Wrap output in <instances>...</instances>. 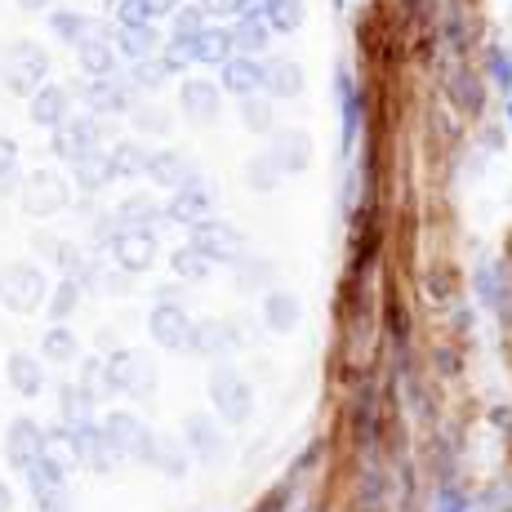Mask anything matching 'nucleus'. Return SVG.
Segmentation results:
<instances>
[{
	"label": "nucleus",
	"instance_id": "1",
	"mask_svg": "<svg viewBox=\"0 0 512 512\" xmlns=\"http://www.w3.org/2000/svg\"><path fill=\"white\" fill-rule=\"evenodd\" d=\"M49 299V281L36 263H5L0 268V303L9 312H36Z\"/></svg>",
	"mask_w": 512,
	"mask_h": 512
},
{
	"label": "nucleus",
	"instance_id": "16",
	"mask_svg": "<svg viewBox=\"0 0 512 512\" xmlns=\"http://www.w3.org/2000/svg\"><path fill=\"white\" fill-rule=\"evenodd\" d=\"M147 179L156 187H170V192H179V187L192 183V174H187V161L179 152H147Z\"/></svg>",
	"mask_w": 512,
	"mask_h": 512
},
{
	"label": "nucleus",
	"instance_id": "14",
	"mask_svg": "<svg viewBox=\"0 0 512 512\" xmlns=\"http://www.w3.org/2000/svg\"><path fill=\"white\" fill-rule=\"evenodd\" d=\"M223 90H232L236 98H250L263 90V58H250V54H232L223 63Z\"/></svg>",
	"mask_w": 512,
	"mask_h": 512
},
{
	"label": "nucleus",
	"instance_id": "31",
	"mask_svg": "<svg viewBox=\"0 0 512 512\" xmlns=\"http://www.w3.org/2000/svg\"><path fill=\"white\" fill-rule=\"evenodd\" d=\"M45 357L49 361H72L76 357V334L67 330V326H54V330H45Z\"/></svg>",
	"mask_w": 512,
	"mask_h": 512
},
{
	"label": "nucleus",
	"instance_id": "17",
	"mask_svg": "<svg viewBox=\"0 0 512 512\" xmlns=\"http://www.w3.org/2000/svg\"><path fill=\"white\" fill-rule=\"evenodd\" d=\"M76 54H81V72L90 76V81H107V76H121L116 72V49L107 36H94V41H85V45H76Z\"/></svg>",
	"mask_w": 512,
	"mask_h": 512
},
{
	"label": "nucleus",
	"instance_id": "5",
	"mask_svg": "<svg viewBox=\"0 0 512 512\" xmlns=\"http://www.w3.org/2000/svg\"><path fill=\"white\" fill-rule=\"evenodd\" d=\"M107 250L116 254L125 272H147L156 263V228H121Z\"/></svg>",
	"mask_w": 512,
	"mask_h": 512
},
{
	"label": "nucleus",
	"instance_id": "10",
	"mask_svg": "<svg viewBox=\"0 0 512 512\" xmlns=\"http://www.w3.org/2000/svg\"><path fill=\"white\" fill-rule=\"evenodd\" d=\"M85 103H90V112H98V116H121V112H130V103H134V85H125L121 76L90 81L85 85Z\"/></svg>",
	"mask_w": 512,
	"mask_h": 512
},
{
	"label": "nucleus",
	"instance_id": "34",
	"mask_svg": "<svg viewBox=\"0 0 512 512\" xmlns=\"http://www.w3.org/2000/svg\"><path fill=\"white\" fill-rule=\"evenodd\" d=\"M18 165V143L9 139V134H0V179H9Z\"/></svg>",
	"mask_w": 512,
	"mask_h": 512
},
{
	"label": "nucleus",
	"instance_id": "7",
	"mask_svg": "<svg viewBox=\"0 0 512 512\" xmlns=\"http://www.w3.org/2000/svg\"><path fill=\"white\" fill-rule=\"evenodd\" d=\"M210 397H214V406L223 410V419H232V423L250 419V410H254V392H250V383H245L241 374H228V370L214 374Z\"/></svg>",
	"mask_w": 512,
	"mask_h": 512
},
{
	"label": "nucleus",
	"instance_id": "23",
	"mask_svg": "<svg viewBox=\"0 0 512 512\" xmlns=\"http://www.w3.org/2000/svg\"><path fill=\"white\" fill-rule=\"evenodd\" d=\"M107 165H112V179H134V174L147 170V147L134 139L116 143L112 152H107Z\"/></svg>",
	"mask_w": 512,
	"mask_h": 512
},
{
	"label": "nucleus",
	"instance_id": "25",
	"mask_svg": "<svg viewBox=\"0 0 512 512\" xmlns=\"http://www.w3.org/2000/svg\"><path fill=\"white\" fill-rule=\"evenodd\" d=\"M152 45H156V27L147 23V27H116V54H125L130 63H139V58L152 54Z\"/></svg>",
	"mask_w": 512,
	"mask_h": 512
},
{
	"label": "nucleus",
	"instance_id": "21",
	"mask_svg": "<svg viewBox=\"0 0 512 512\" xmlns=\"http://www.w3.org/2000/svg\"><path fill=\"white\" fill-rule=\"evenodd\" d=\"M183 112L196 116V121H214L219 116V90L210 81H183Z\"/></svg>",
	"mask_w": 512,
	"mask_h": 512
},
{
	"label": "nucleus",
	"instance_id": "15",
	"mask_svg": "<svg viewBox=\"0 0 512 512\" xmlns=\"http://www.w3.org/2000/svg\"><path fill=\"white\" fill-rule=\"evenodd\" d=\"M250 18H259L268 32L290 36V32H299L303 27V0H254Z\"/></svg>",
	"mask_w": 512,
	"mask_h": 512
},
{
	"label": "nucleus",
	"instance_id": "38",
	"mask_svg": "<svg viewBox=\"0 0 512 512\" xmlns=\"http://www.w3.org/2000/svg\"><path fill=\"white\" fill-rule=\"evenodd\" d=\"M0 512H9V490L0 486Z\"/></svg>",
	"mask_w": 512,
	"mask_h": 512
},
{
	"label": "nucleus",
	"instance_id": "26",
	"mask_svg": "<svg viewBox=\"0 0 512 512\" xmlns=\"http://www.w3.org/2000/svg\"><path fill=\"white\" fill-rule=\"evenodd\" d=\"M263 317H268V326L272 330H294L299 326V299L294 294H285V290H277V294H268V303H263Z\"/></svg>",
	"mask_w": 512,
	"mask_h": 512
},
{
	"label": "nucleus",
	"instance_id": "8",
	"mask_svg": "<svg viewBox=\"0 0 512 512\" xmlns=\"http://www.w3.org/2000/svg\"><path fill=\"white\" fill-rule=\"evenodd\" d=\"M147 330H152V339L161 343V348L187 352V339H192V317H187L179 303H161V308H152Z\"/></svg>",
	"mask_w": 512,
	"mask_h": 512
},
{
	"label": "nucleus",
	"instance_id": "33",
	"mask_svg": "<svg viewBox=\"0 0 512 512\" xmlns=\"http://www.w3.org/2000/svg\"><path fill=\"white\" fill-rule=\"evenodd\" d=\"M152 18H147L143 0H116V27H147Z\"/></svg>",
	"mask_w": 512,
	"mask_h": 512
},
{
	"label": "nucleus",
	"instance_id": "3",
	"mask_svg": "<svg viewBox=\"0 0 512 512\" xmlns=\"http://www.w3.org/2000/svg\"><path fill=\"white\" fill-rule=\"evenodd\" d=\"M67 201H72V187L63 183V174L36 170L23 179V210L36 214V219H41V214H58Z\"/></svg>",
	"mask_w": 512,
	"mask_h": 512
},
{
	"label": "nucleus",
	"instance_id": "22",
	"mask_svg": "<svg viewBox=\"0 0 512 512\" xmlns=\"http://www.w3.org/2000/svg\"><path fill=\"white\" fill-rule=\"evenodd\" d=\"M49 27H54V36L58 41H67V45H85V41H94V18H85V14H76V9H54V18H49Z\"/></svg>",
	"mask_w": 512,
	"mask_h": 512
},
{
	"label": "nucleus",
	"instance_id": "12",
	"mask_svg": "<svg viewBox=\"0 0 512 512\" xmlns=\"http://www.w3.org/2000/svg\"><path fill=\"white\" fill-rule=\"evenodd\" d=\"M174 49H179L187 63H214V67H223L232 58V41H228V32H223V27H205V32H196L192 41H183V45H174Z\"/></svg>",
	"mask_w": 512,
	"mask_h": 512
},
{
	"label": "nucleus",
	"instance_id": "11",
	"mask_svg": "<svg viewBox=\"0 0 512 512\" xmlns=\"http://www.w3.org/2000/svg\"><path fill=\"white\" fill-rule=\"evenodd\" d=\"M5 450H9V464L27 472L45 455V432L36 428L32 419H14V428H9V437H5Z\"/></svg>",
	"mask_w": 512,
	"mask_h": 512
},
{
	"label": "nucleus",
	"instance_id": "19",
	"mask_svg": "<svg viewBox=\"0 0 512 512\" xmlns=\"http://www.w3.org/2000/svg\"><path fill=\"white\" fill-rule=\"evenodd\" d=\"M263 90H268L272 98H294L303 90L299 63H290V58H272V63H263Z\"/></svg>",
	"mask_w": 512,
	"mask_h": 512
},
{
	"label": "nucleus",
	"instance_id": "18",
	"mask_svg": "<svg viewBox=\"0 0 512 512\" xmlns=\"http://www.w3.org/2000/svg\"><path fill=\"white\" fill-rule=\"evenodd\" d=\"M5 379L14 392H23V397H36V392L45 388V370L36 357H27V352H14V357L5 361Z\"/></svg>",
	"mask_w": 512,
	"mask_h": 512
},
{
	"label": "nucleus",
	"instance_id": "20",
	"mask_svg": "<svg viewBox=\"0 0 512 512\" xmlns=\"http://www.w3.org/2000/svg\"><path fill=\"white\" fill-rule=\"evenodd\" d=\"M236 27H228V41H232V54H250V58H259L263 49H268L272 41V32L259 23V18H232Z\"/></svg>",
	"mask_w": 512,
	"mask_h": 512
},
{
	"label": "nucleus",
	"instance_id": "24",
	"mask_svg": "<svg viewBox=\"0 0 512 512\" xmlns=\"http://www.w3.org/2000/svg\"><path fill=\"white\" fill-rule=\"evenodd\" d=\"M72 170H76V187H81V192H98V187L112 183V165H107V152L76 156Z\"/></svg>",
	"mask_w": 512,
	"mask_h": 512
},
{
	"label": "nucleus",
	"instance_id": "35",
	"mask_svg": "<svg viewBox=\"0 0 512 512\" xmlns=\"http://www.w3.org/2000/svg\"><path fill=\"white\" fill-rule=\"evenodd\" d=\"M187 437H192L196 446H205V450H214V446H219V437H214V432L205 428L201 419H192V423H187Z\"/></svg>",
	"mask_w": 512,
	"mask_h": 512
},
{
	"label": "nucleus",
	"instance_id": "29",
	"mask_svg": "<svg viewBox=\"0 0 512 512\" xmlns=\"http://www.w3.org/2000/svg\"><path fill=\"white\" fill-rule=\"evenodd\" d=\"M170 268H174V277H183V281H205L210 277V263H205L192 245H179V250L170 254Z\"/></svg>",
	"mask_w": 512,
	"mask_h": 512
},
{
	"label": "nucleus",
	"instance_id": "13",
	"mask_svg": "<svg viewBox=\"0 0 512 512\" xmlns=\"http://www.w3.org/2000/svg\"><path fill=\"white\" fill-rule=\"evenodd\" d=\"M27 112H32L36 125H45V130H58V125L72 116V94L63 90V85H41V90L32 94V103H27Z\"/></svg>",
	"mask_w": 512,
	"mask_h": 512
},
{
	"label": "nucleus",
	"instance_id": "6",
	"mask_svg": "<svg viewBox=\"0 0 512 512\" xmlns=\"http://www.w3.org/2000/svg\"><path fill=\"white\" fill-rule=\"evenodd\" d=\"M49 147H54L63 161H76V156L98 152V121L94 116H67V121L54 130Z\"/></svg>",
	"mask_w": 512,
	"mask_h": 512
},
{
	"label": "nucleus",
	"instance_id": "27",
	"mask_svg": "<svg viewBox=\"0 0 512 512\" xmlns=\"http://www.w3.org/2000/svg\"><path fill=\"white\" fill-rule=\"evenodd\" d=\"M228 339H232V326H223V321H201V326H192L187 352H223Z\"/></svg>",
	"mask_w": 512,
	"mask_h": 512
},
{
	"label": "nucleus",
	"instance_id": "32",
	"mask_svg": "<svg viewBox=\"0 0 512 512\" xmlns=\"http://www.w3.org/2000/svg\"><path fill=\"white\" fill-rule=\"evenodd\" d=\"M130 76L143 85V90H152V85L165 81V67H161V58H139V63H130Z\"/></svg>",
	"mask_w": 512,
	"mask_h": 512
},
{
	"label": "nucleus",
	"instance_id": "4",
	"mask_svg": "<svg viewBox=\"0 0 512 512\" xmlns=\"http://www.w3.org/2000/svg\"><path fill=\"white\" fill-rule=\"evenodd\" d=\"M192 245L196 254H201L205 263H236V254H241V236H236L228 223H219V219H205V223H196L192 228Z\"/></svg>",
	"mask_w": 512,
	"mask_h": 512
},
{
	"label": "nucleus",
	"instance_id": "36",
	"mask_svg": "<svg viewBox=\"0 0 512 512\" xmlns=\"http://www.w3.org/2000/svg\"><path fill=\"white\" fill-rule=\"evenodd\" d=\"M183 0H143V9H147V18H165V14H174Z\"/></svg>",
	"mask_w": 512,
	"mask_h": 512
},
{
	"label": "nucleus",
	"instance_id": "28",
	"mask_svg": "<svg viewBox=\"0 0 512 512\" xmlns=\"http://www.w3.org/2000/svg\"><path fill=\"white\" fill-rule=\"evenodd\" d=\"M45 303H49V317H54V321H67V317L76 312V303H81V285H76L72 277H58V285L49 290Z\"/></svg>",
	"mask_w": 512,
	"mask_h": 512
},
{
	"label": "nucleus",
	"instance_id": "30",
	"mask_svg": "<svg viewBox=\"0 0 512 512\" xmlns=\"http://www.w3.org/2000/svg\"><path fill=\"white\" fill-rule=\"evenodd\" d=\"M196 32H205V14L196 5H179V9H174V36H170V45L192 41Z\"/></svg>",
	"mask_w": 512,
	"mask_h": 512
},
{
	"label": "nucleus",
	"instance_id": "37",
	"mask_svg": "<svg viewBox=\"0 0 512 512\" xmlns=\"http://www.w3.org/2000/svg\"><path fill=\"white\" fill-rule=\"evenodd\" d=\"M18 5H23V9H49L54 0H18Z\"/></svg>",
	"mask_w": 512,
	"mask_h": 512
},
{
	"label": "nucleus",
	"instance_id": "2",
	"mask_svg": "<svg viewBox=\"0 0 512 512\" xmlns=\"http://www.w3.org/2000/svg\"><path fill=\"white\" fill-rule=\"evenodd\" d=\"M45 76H49V54H45L41 45H36V41H18V45H9V67H5L9 90L32 98V94L45 85Z\"/></svg>",
	"mask_w": 512,
	"mask_h": 512
},
{
	"label": "nucleus",
	"instance_id": "9",
	"mask_svg": "<svg viewBox=\"0 0 512 512\" xmlns=\"http://www.w3.org/2000/svg\"><path fill=\"white\" fill-rule=\"evenodd\" d=\"M210 205H214V196L205 192V187L187 183V187H179V192H174V201L161 210V219L183 223V228H196V223L210 219Z\"/></svg>",
	"mask_w": 512,
	"mask_h": 512
}]
</instances>
